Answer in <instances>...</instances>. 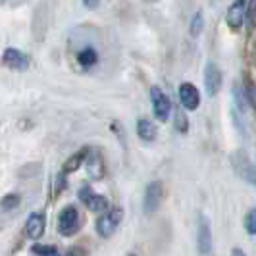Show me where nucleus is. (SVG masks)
Segmentation results:
<instances>
[{"instance_id": "obj_25", "label": "nucleus", "mask_w": 256, "mask_h": 256, "mask_svg": "<svg viewBox=\"0 0 256 256\" xmlns=\"http://www.w3.org/2000/svg\"><path fill=\"white\" fill-rule=\"evenodd\" d=\"M68 256H81V252H79V248H72V250L68 252Z\"/></svg>"}, {"instance_id": "obj_3", "label": "nucleus", "mask_w": 256, "mask_h": 256, "mask_svg": "<svg viewBox=\"0 0 256 256\" xmlns=\"http://www.w3.org/2000/svg\"><path fill=\"white\" fill-rule=\"evenodd\" d=\"M77 230H79V210L76 206H66L58 214V231L64 237H72L77 233Z\"/></svg>"}, {"instance_id": "obj_6", "label": "nucleus", "mask_w": 256, "mask_h": 256, "mask_svg": "<svg viewBox=\"0 0 256 256\" xmlns=\"http://www.w3.org/2000/svg\"><path fill=\"white\" fill-rule=\"evenodd\" d=\"M222 83H224V76H222V70H220L216 62H206L204 66V89L208 96H216L218 90L222 89Z\"/></svg>"}, {"instance_id": "obj_5", "label": "nucleus", "mask_w": 256, "mask_h": 256, "mask_svg": "<svg viewBox=\"0 0 256 256\" xmlns=\"http://www.w3.org/2000/svg\"><path fill=\"white\" fill-rule=\"evenodd\" d=\"M196 248L198 254H210L212 252V230H210V222L206 216H198L196 224Z\"/></svg>"}, {"instance_id": "obj_20", "label": "nucleus", "mask_w": 256, "mask_h": 256, "mask_svg": "<svg viewBox=\"0 0 256 256\" xmlns=\"http://www.w3.org/2000/svg\"><path fill=\"white\" fill-rule=\"evenodd\" d=\"M18 204H20V196H18V194H8V196L2 198L0 208H2V210H14Z\"/></svg>"}, {"instance_id": "obj_24", "label": "nucleus", "mask_w": 256, "mask_h": 256, "mask_svg": "<svg viewBox=\"0 0 256 256\" xmlns=\"http://www.w3.org/2000/svg\"><path fill=\"white\" fill-rule=\"evenodd\" d=\"M231 256H246V254H244L241 248H233V250H231Z\"/></svg>"}, {"instance_id": "obj_1", "label": "nucleus", "mask_w": 256, "mask_h": 256, "mask_svg": "<svg viewBox=\"0 0 256 256\" xmlns=\"http://www.w3.org/2000/svg\"><path fill=\"white\" fill-rule=\"evenodd\" d=\"M230 162L233 172L246 183V185H252L256 187V164L248 158V154L244 150H235L230 156Z\"/></svg>"}, {"instance_id": "obj_19", "label": "nucleus", "mask_w": 256, "mask_h": 256, "mask_svg": "<svg viewBox=\"0 0 256 256\" xmlns=\"http://www.w3.org/2000/svg\"><path fill=\"white\" fill-rule=\"evenodd\" d=\"M244 231L248 235H252V237L256 235V208L246 212V216H244Z\"/></svg>"}, {"instance_id": "obj_10", "label": "nucleus", "mask_w": 256, "mask_h": 256, "mask_svg": "<svg viewBox=\"0 0 256 256\" xmlns=\"http://www.w3.org/2000/svg\"><path fill=\"white\" fill-rule=\"evenodd\" d=\"M85 170L90 180H102L104 178V158L98 150H90L85 158Z\"/></svg>"}, {"instance_id": "obj_18", "label": "nucleus", "mask_w": 256, "mask_h": 256, "mask_svg": "<svg viewBox=\"0 0 256 256\" xmlns=\"http://www.w3.org/2000/svg\"><path fill=\"white\" fill-rule=\"evenodd\" d=\"M31 250H33V254L37 256H62L58 252V248L50 246V244H35Z\"/></svg>"}, {"instance_id": "obj_21", "label": "nucleus", "mask_w": 256, "mask_h": 256, "mask_svg": "<svg viewBox=\"0 0 256 256\" xmlns=\"http://www.w3.org/2000/svg\"><path fill=\"white\" fill-rule=\"evenodd\" d=\"M178 129L181 133H187V118L183 114H178Z\"/></svg>"}, {"instance_id": "obj_8", "label": "nucleus", "mask_w": 256, "mask_h": 256, "mask_svg": "<svg viewBox=\"0 0 256 256\" xmlns=\"http://www.w3.org/2000/svg\"><path fill=\"white\" fill-rule=\"evenodd\" d=\"M79 198L87 204L89 210L96 212V214H102V212L108 210V198L102 196V194H96V192L92 191L90 187H87V185L79 189Z\"/></svg>"}, {"instance_id": "obj_14", "label": "nucleus", "mask_w": 256, "mask_h": 256, "mask_svg": "<svg viewBox=\"0 0 256 256\" xmlns=\"http://www.w3.org/2000/svg\"><path fill=\"white\" fill-rule=\"evenodd\" d=\"M137 135H139L141 141L152 142L156 139V126H154L150 120L141 118V120H137Z\"/></svg>"}, {"instance_id": "obj_23", "label": "nucleus", "mask_w": 256, "mask_h": 256, "mask_svg": "<svg viewBox=\"0 0 256 256\" xmlns=\"http://www.w3.org/2000/svg\"><path fill=\"white\" fill-rule=\"evenodd\" d=\"M250 16V20H252V16L256 14V0H250V4H248V10H244V16Z\"/></svg>"}, {"instance_id": "obj_15", "label": "nucleus", "mask_w": 256, "mask_h": 256, "mask_svg": "<svg viewBox=\"0 0 256 256\" xmlns=\"http://www.w3.org/2000/svg\"><path fill=\"white\" fill-rule=\"evenodd\" d=\"M77 62L81 68H92L98 62V52L94 50L92 46H85L77 52Z\"/></svg>"}, {"instance_id": "obj_2", "label": "nucleus", "mask_w": 256, "mask_h": 256, "mask_svg": "<svg viewBox=\"0 0 256 256\" xmlns=\"http://www.w3.org/2000/svg\"><path fill=\"white\" fill-rule=\"evenodd\" d=\"M124 220V210L122 208H108L106 212H102L98 220H96V233L102 237V239H108L116 233V230L120 228Z\"/></svg>"}, {"instance_id": "obj_11", "label": "nucleus", "mask_w": 256, "mask_h": 256, "mask_svg": "<svg viewBox=\"0 0 256 256\" xmlns=\"http://www.w3.org/2000/svg\"><path fill=\"white\" fill-rule=\"evenodd\" d=\"M2 62L4 66H8L10 70H26L29 66V58L22 50H16V48H6L4 56H2Z\"/></svg>"}, {"instance_id": "obj_17", "label": "nucleus", "mask_w": 256, "mask_h": 256, "mask_svg": "<svg viewBox=\"0 0 256 256\" xmlns=\"http://www.w3.org/2000/svg\"><path fill=\"white\" fill-rule=\"evenodd\" d=\"M204 29V18H202V12H194V16L191 18V24H189V33L191 37H198Z\"/></svg>"}, {"instance_id": "obj_9", "label": "nucleus", "mask_w": 256, "mask_h": 256, "mask_svg": "<svg viewBox=\"0 0 256 256\" xmlns=\"http://www.w3.org/2000/svg\"><path fill=\"white\" fill-rule=\"evenodd\" d=\"M180 100L181 106L189 112H194L200 106V92L192 83H181L180 85Z\"/></svg>"}, {"instance_id": "obj_13", "label": "nucleus", "mask_w": 256, "mask_h": 256, "mask_svg": "<svg viewBox=\"0 0 256 256\" xmlns=\"http://www.w3.org/2000/svg\"><path fill=\"white\" fill-rule=\"evenodd\" d=\"M226 22H228V26L231 29H241L244 22V6L233 2L230 6V10H228V14H226Z\"/></svg>"}, {"instance_id": "obj_7", "label": "nucleus", "mask_w": 256, "mask_h": 256, "mask_svg": "<svg viewBox=\"0 0 256 256\" xmlns=\"http://www.w3.org/2000/svg\"><path fill=\"white\" fill-rule=\"evenodd\" d=\"M162 194H164V187L160 181H152L146 185L144 189V200H142V208L146 214H152L158 210V206L162 202Z\"/></svg>"}, {"instance_id": "obj_4", "label": "nucleus", "mask_w": 256, "mask_h": 256, "mask_svg": "<svg viewBox=\"0 0 256 256\" xmlns=\"http://www.w3.org/2000/svg\"><path fill=\"white\" fill-rule=\"evenodd\" d=\"M150 102H152V114L158 122H168V118L172 114V102L168 98V94L158 87L150 89Z\"/></svg>"}, {"instance_id": "obj_16", "label": "nucleus", "mask_w": 256, "mask_h": 256, "mask_svg": "<svg viewBox=\"0 0 256 256\" xmlns=\"http://www.w3.org/2000/svg\"><path fill=\"white\" fill-rule=\"evenodd\" d=\"M85 158H87V150H79L72 158H68V162L64 164V174H72V172H76L77 168H81Z\"/></svg>"}, {"instance_id": "obj_22", "label": "nucleus", "mask_w": 256, "mask_h": 256, "mask_svg": "<svg viewBox=\"0 0 256 256\" xmlns=\"http://www.w3.org/2000/svg\"><path fill=\"white\" fill-rule=\"evenodd\" d=\"M83 4H85V8H89V10H94V8H98L100 0H83Z\"/></svg>"}, {"instance_id": "obj_12", "label": "nucleus", "mask_w": 256, "mask_h": 256, "mask_svg": "<svg viewBox=\"0 0 256 256\" xmlns=\"http://www.w3.org/2000/svg\"><path fill=\"white\" fill-rule=\"evenodd\" d=\"M44 226H46L44 216H42L40 212H33L26 222L27 237H29V239H40V237H42V233H44Z\"/></svg>"}]
</instances>
